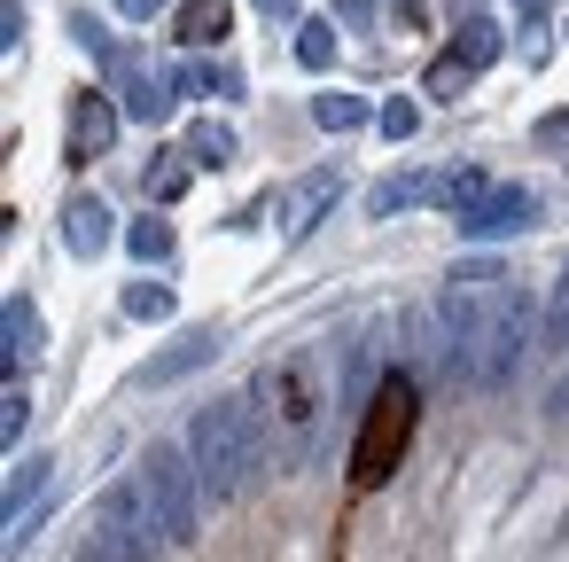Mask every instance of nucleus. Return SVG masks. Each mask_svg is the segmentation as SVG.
I'll list each match as a JSON object with an SVG mask.
<instances>
[{
    "mask_svg": "<svg viewBox=\"0 0 569 562\" xmlns=\"http://www.w3.org/2000/svg\"><path fill=\"white\" fill-rule=\"evenodd\" d=\"M188 453H196V476H203V500H234L250 484V469L266 461V422H258V398H219L196 414L188 430Z\"/></svg>",
    "mask_w": 569,
    "mask_h": 562,
    "instance_id": "1",
    "label": "nucleus"
},
{
    "mask_svg": "<svg viewBox=\"0 0 569 562\" xmlns=\"http://www.w3.org/2000/svg\"><path fill=\"white\" fill-rule=\"evenodd\" d=\"M157 507H149V484H110L87 539H79V562H157Z\"/></svg>",
    "mask_w": 569,
    "mask_h": 562,
    "instance_id": "2",
    "label": "nucleus"
},
{
    "mask_svg": "<svg viewBox=\"0 0 569 562\" xmlns=\"http://www.w3.org/2000/svg\"><path fill=\"white\" fill-rule=\"evenodd\" d=\"M141 484H149V507H157L164 539H172V546H196V523H203V476H196V453L157 445V453L141 461Z\"/></svg>",
    "mask_w": 569,
    "mask_h": 562,
    "instance_id": "3",
    "label": "nucleus"
},
{
    "mask_svg": "<svg viewBox=\"0 0 569 562\" xmlns=\"http://www.w3.org/2000/svg\"><path fill=\"white\" fill-rule=\"evenodd\" d=\"M102 63H110V95H118L126 118H141V126H164V118H172L180 71H164V63H149V56H133V48H102Z\"/></svg>",
    "mask_w": 569,
    "mask_h": 562,
    "instance_id": "4",
    "label": "nucleus"
},
{
    "mask_svg": "<svg viewBox=\"0 0 569 562\" xmlns=\"http://www.w3.org/2000/svg\"><path fill=\"white\" fill-rule=\"evenodd\" d=\"M538 321H546V313L530 305V289H499V305H491V321H483V344H476V383H507V375L522 367Z\"/></svg>",
    "mask_w": 569,
    "mask_h": 562,
    "instance_id": "5",
    "label": "nucleus"
},
{
    "mask_svg": "<svg viewBox=\"0 0 569 562\" xmlns=\"http://www.w3.org/2000/svg\"><path fill=\"white\" fill-rule=\"evenodd\" d=\"M375 406H382V414H375V430L359 437V484H382V476H390V453L413 437V383H406V375H390Z\"/></svg>",
    "mask_w": 569,
    "mask_h": 562,
    "instance_id": "6",
    "label": "nucleus"
},
{
    "mask_svg": "<svg viewBox=\"0 0 569 562\" xmlns=\"http://www.w3.org/2000/svg\"><path fill=\"white\" fill-rule=\"evenodd\" d=\"M258 398H281L273 414L289 422V453H305V445H312V430H320V391H312V359H281V367H266V375H258Z\"/></svg>",
    "mask_w": 569,
    "mask_h": 562,
    "instance_id": "7",
    "label": "nucleus"
},
{
    "mask_svg": "<svg viewBox=\"0 0 569 562\" xmlns=\"http://www.w3.org/2000/svg\"><path fill=\"white\" fill-rule=\"evenodd\" d=\"M530 219H538V196H530V188H491V196L468 204L452 227H460L468 243H499V235H522Z\"/></svg>",
    "mask_w": 569,
    "mask_h": 562,
    "instance_id": "8",
    "label": "nucleus"
},
{
    "mask_svg": "<svg viewBox=\"0 0 569 562\" xmlns=\"http://www.w3.org/2000/svg\"><path fill=\"white\" fill-rule=\"evenodd\" d=\"M110 141H118V110L102 95H79L71 102V126H63V165H94Z\"/></svg>",
    "mask_w": 569,
    "mask_h": 562,
    "instance_id": "9",
    "label": "nucleus"
},
{
    "mask_svg": "<svg viewBox=\"0 0 569 562\" xmlns=\"http://www.w3.org/2000/svg\"><path fill=\"white\" fill-rule=\"evenodd\" d=\"M452 172H390L375 196H367V219H398V211H421V204H445Z\"/></svg>",
    "mask_w": 569,
    "mask_h": 562,
    "instance_id": "10",
    "label": "nucleus"
},
{
    "mask_svg": "<svg viewBox=\"0 0 569 562\" xmlns=\"http://www.w3.org/2000/svg\"><path fill=\"white\" fill-rule=\"evenodd\" d=\"M336 196H343V180H336L328 165H320V172H305V180L281 196V235H289V243H297V235H312V227L328 219V204H336Z\"/></svg>",
    "mask_w": 569,
    "mask_h": 562,
    "instance_id": "11",
    "label": "nucleus"
},
{
    "mask_svg": "<svg viewBox=\"0 0 569 562\" xmlns=\"http://www.w3.org/2000/svg\"><path fill=\"white\" fill-rule=\"evenodd\" d=\"M63 243H71V258H102L110 250V204L102 196H71L63 204Z\"/></svg>",
    "mask_w": 569,
    "mask_h": 562,
    "instance_id": "12",
    "label": "nucleus"
},
{
    "mask_svg": "<svg viewBox=\"0 0 569 562\" xmlns=\"http://www.w3.org/2000/svg\"><path fill=\"white\" fill-rule=\"evenodd\" d=\"M0 328H9V359L24 367V359H40V344H48V328H40V313H32V297H9L0 305Z\"/></svg>",
    "mask_w": 569,
    "mask_h": 562,
    "instance_id": "13",
    "label": "nucleus"
},
{
    "mask_svg": "<svg viewBox=\"0 0 569 562\" xmlns=\"http://www.w3.org/2000/svg\"><path fill=\"white\" fill-rule=\"evenodd\" d=\"M188 157H196L203 172H227V165L242 157V141H234V126H219V118H203V126H188Z\"/></svg>",
    "mask_w": 569,
    "mask_h": 562,
    "instance_id": "14",
    "label": "nucleus"
},
{
    "mask_svg": "<svg viewBox=\"0 0 569 562\" xmlns=\"http://www.w3.org/2000/svg\"><path fill=\"white\" fill-rule=\"evenodd\" d=\"M227 32H234L227 0H188V9H180V40H188V48H219Z\"/></svg>",
    "mask_w": 569,
    "mask_h": 562,
    "instance_id": "15",
    "label": "nucleus"
},
{
    "mask_svg": "<svg viewBox=\"0 0 569 562\" xmlns=\"http://www.w3.org/2000/svg\"><path fill=\"white\" fill-rule=\"evenodd\" d=\"M48 484H56V461H48V453H32V461L9 476V531H24V507H32Z\"/></svg>",
    "mask_w": 569,
    "mask_h": 562,
    "instance_id": "16",
    "label": "nucleus"
},
{
    "mask_svg": "<svg viewBox=\"0 0 569 562\" xmlns=\"http://www.w3.org/2000/svg\"><path fill=\"white\" fill-rule=\"evenodd\" d=\"M375 110H367V95H312V126L320 134H359Z\"/></svg>",
    "mask_w": 569,
    "mask_h": 562,
    "instance_id": "17",
    "label": "nucleus"
},
{
    "mask_svg": "<svg viewBox=\"0 0 569 562\" xmlns=\"http://www.w3.org/2000/svg\"><path fill=\"white\" fill-rule=\"evenodd\" d=\"M538 352H546V359H569V266H561V282H553V297H546V321H538Z\"/></svg>",
    "mask_w": 569,
    "mask_h": 562,
    "instance_id": "18",
    "label": "nucleus"
},
{
    "mask_svg": "<svg viewBox=\"0 0 569 562\" xmlns=\"http://www.w3.org/2000/svg\"><path fill=\"white\" fill-rule=\"evenodd\" d=\"M188 172H196V157H188V149H180V157H172V149H157V165L141 172V180H149V204H172V196H188Z\"/></svg>",
    "mask_w": 569,
    "mask_h": 562,
    "instance_id": "19",
    "label": "nucleus"
},
{
    "mask_svg": "<svg viewBox=\"0 0 569 562\" xmlns=\"http://www.w3.org/2000/svg\"><path fill=\"white\" fill-rule=\"evenodd\" d=\"M126 250H133L141 266H164V258H172V219H157V211L133 219V227H126Z\"/></svg>",
    "mask_w": 569,
    "mask_h": 562,
    "instance_id": "20",
    "label": "nucleus"
},
{
    "mask_svg": "<svg viewBox=\"0 0 569 562\" xmlns=\"http://www.w3.org/2000/svg\"><path fill=\"white\" fill-rule=\"evenodd\" d=\"M452 56H460L468 71H483V63L499 56V24H491V17H468V24H460V40H452Z\"/></svg>",
    "mask_w": 569,
    "mask_h": 562,
    "instance_id": "21",
    "label": "nucleus"
},
{
    "mask_svg": "<svg viewBox=\"0 0 569 562\" xmlns=\"http://www.w3.org/2000/svg\"><path fill=\"white\" fill-rule=\"evenodd\" d=\"M297 63H305V71H328V63H336V24L305 17V24H297Z\"/></svg>",
    "mask_w": 569,
    "mask_h": 562,
    "instance_id": "22",
    "label": "nucleus"
},
{
    "mask_svg": "<svg viewBox=\"0 0 569 562\" xmlns=\"http://www.w3.org/2000/svg\"><path fill=\"white\" fill-rule=\"evenodd\" d=\"M180 87H196V95H219V102H227V95H242V71H234V63H196V71H180Z\"/></svg>",
    "mask_w": 569,
    "mask_h": 562,
    "instance_id": "23",
    "label": "nucleus"
},
{
    "mask_svg": "<svg viewBox=\"0 0 569 562\" xmlns=\"http://www.w3.org/2000/svg\"><path fill=\"white\" fill-rule=\"evenodd\" d=\"M126 313H133V321H172V289H164V282H133V289H126Z\"/></svg>",
    "mask_w": 569,
    "mask_h": 562,
    "instance_id": "24",
    "label": "nucleus"
},
{
    "mask_svg": "<svg viewBox=\"0 0 569 562\" xmlns=\"http://www.w3.org/2000/svg\"><path fill=\"white\" fill-rule=\"evenodd\" d=\"M211 352H219V336H188V344H180V352H172V359H157V367H149V375H157V383H172V375H188V367H203V359H211Z\"/></svg>",
    "mask_w": 569,
    "mask_h": 562,
    "instance_id": "25",
    "label": "nucleus"
},
{
    "mask_svg": "<svg viewBox=\"0 0 569 562\" xmlns=\"http://www.w3.org/2000/svg\"><path fill=\"white\" fill-rule=\"evenodd\" d=\"M468 79H476V71H468V63H460V56H452V48H445V56H437V63H429V95H445V102H452V95H460V87H468Z\"/></svg>",
    "mask_w": 569,
    "mask_h": 562,
    "instance_id": "26",
    "label": "nucleus"
},
{
    "mask_svg": "<svg viewBox=\"0 0 569 562\" xmlns=\"http://www.w3.org/2000/svg\"><path fill=\"white\" fill-rule=\"evenodd\" d=\"M382 134H390V141H413V134H421V110H413L406 95H398V102H382Z\"/></svg>",
    "mask_w": 569,
    "mask_h": 562,
    "instance_id": "27",
    "label": "nucleus"
},
{
    "mask_svg": "<svg viewBox=\"0 0 569 562\" xmlns=\"http://www.w3.org/2000/svg\"><path fill=\"white\" fill-rule=\"evenodd\" d=\"M24 414H32V398L9 383V398H0V445H17V437H24Z\"/></svg>",
    "mask_w": 569,
    "mask_h": 562,
    "instance_id": "28",
    "label": "nucleus"
},
{
    "mask_svg": "<svg viewBox=\"0 0 569 562\" xmlns=\"http://www.w3.org/2000/svg\"><path fill=\"white\" fill-rule=\"evenodd\" d=\"M538 149H569V110H553V118H538Z\"/></svg>",
    "mask_w": 569,
    "mask_h": 562,
    "instance_id": "29",
    "label": "nucleus"
},
{
    "mask_svg": "<svg viewBox=\"0 0 569 562\" xmlns=\"http://www.w3.org/2000/svg\"><path fill=\"white\" fill-rule=\"evenodd\" d=\"M157 9H172V0H118V17H133V24H149Z\"/></svg>",
    "mask_w": 569,
    "mask_h": 562,
    "instance_id": "30",
    "label": "nucleus"
},
{
    "mask_svg": "<svg viewBox=\"0 0 569 562\" xmlns=\"http://www.w3.org/2000/svg\"><path fill=\"white\" fill-rule=\"evenodd\" d=\"M336 17H343V24H367V17H375V0H336Z\"/></svg>",
    "mask_w": 569,
    "mask_h": 562,
    "instance_id": "31",
    "label": "nucleus"
},
{
    "mask_svg": "<svg viewBox=\"0 0 569 562\" xmlns=\"http://www.w3.org/2000/svg\"><path fill=\"white\" fill-rule=\"evenodd\" d=\"M258 9H266V17L281 24V17H297V9H305V0H258Z\"/></svg>",
    "mask_w": 569,
    "mask_h": 562,
    "instance_id": "32",
    "label": "nucleus"
},
{
    "mask_svg": "<svg viewBox=\"0 0 569 562\" xmlns=\"http://www.w3.org/2000/svg\"><path fill=\"white\" fill-rule=\"evenodd\" d=\"M515 9H522V17H530V24H538V17H546V0H515Z\"/></svg>",
    "mask_w": 569,
    "mask_h": 562,
    "instance_id": "33",
    "label": "nucleus"
},
{
    "mask_svg": "<svg viewBox=\"0 0 569 562\" xmlns=\"http://www.w3.org/2000/svg\"><path fill=\"white\" fill-rule=\"evenodd\" d=\"M553 414H569V383H561V391H553Z\"/></svg>",
    "mask_w": 569,
    "mask_h": 562,
    "instance_id": "34",
    "label": "nucleus"
}]
</instances>
